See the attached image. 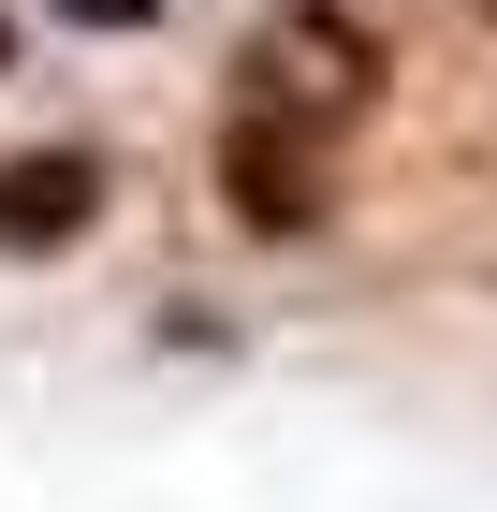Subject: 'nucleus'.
<instances>
[{
    "mask_svg": "<svg viewBox=\"0 0 497 512\" xmlns=\"http://www.w3.org/2000/svg\"><path fill=\"white\" fill-rule=\"evenodd\" d=\"M44 15H59V30H147L161 0H44Z\"/></svg>",
    "mask_w": 497,
    "mask_h": 512,
    "instance_id": "nucleus-4",
    "label": "nucleus"
},
{
    "mask_svg": "<svg viewBox=\"0 0 497 512\" xmlns=\"http://www.w3.org/2000/svg\"><path fill=\"white\" fill-rule=\"evenodd\" d=\"M117 205V161L88 132H44V147H0V264H74Z\"/></svg>",
    "mask_w": 497,
    "mask_h": 512,
    "instance_id": "nucleus-3",
    "label": "nucleus"
},
{
    "mask_svg": "<svg viewBox=\"0 0 497 512\" xmlns=\"http://www.w3.org/2000/svg\"><path fill=\"white\" fill-rule=\"evenodd\" d=\"M468 15H483V30H497V0H468Z\"/></svg>",
    "mask_w": 497,
    "mask_h": 512,
    "instance_id": "nucleus-6",
    "label": "nucleus"
},
{
    "mask_svg": "<svg viewBox=\"0 0 497 512\" xmlns=\"http://www.w3.org/2000/svg\"><path fill=\"white\" fill-rule=\"evenodd\" d=\"M220 103H234V118L307 132V147H337L351 118H381V103H395V30L366 15V0H278V15H249Z\"/></svg>",
    "mask_w": 497,
    "mask_h": 512,
    "instance_id": "nucleus-1",
    "label": "nucleus"
},
{
    "mask_svg": "<svg viewBox=\"0 0 497 512\" xmlns=\"http://www.w3.org/2000/svg\"><path fill=\"white\" fill-rule=\"evenodd\" d=\"M205 191H220V220L249 249L337 235V147H307V132H278V118H234V103H220V147H205Z\"/></svg>",
    "mask_w": 497,
    "mask_h": 512,
    "instance_id": "nucleus-2",
    "label": "nucleus"
},
{
    "mask_svg": "<svg viewBox=\"0 0 497 512\" xmlns=\"http://www.w3.org/2000/svg\"><path fill=\"white\" fill-rule=\"evenodd\" d=\"M0 74H30V30H15V15H0Z\"/></svg>",
    "mask_w": 497,
    "mask_h": 512,
    "instance_id": "nucleus-5",
    "label": "nucleus"
}]
</instances>
